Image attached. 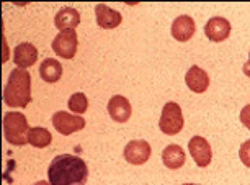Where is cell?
Returning a JSON list of instances; mask_svg holds the SVG:
<instances>
[{
    "instance_id": "1",
    "label": "cell",
    "mask_w": 250,
    "mask_h": 185,
    "mask_svg": "<svg viewBox=\"0 0 250 185\" xmlns=\"http://www.w3.org/2000/svg\"><path fill=\"white\" fill-rule=\"evenodd\" d=\"M51 185H85L88 167L85 161L74 154H59L51 161L48 167Z\"/></svg>"
},
{
    "instance_id": "2",
    "label": "cell",
    "mask_w": 250,
    "mask_h": 185,
    "mask_svg": "<svg viewBox=\"0 0 250 185\" xmlns=\"http://www.w3.org/2000/svg\"><path fill=\"white\" fill-rule=\"evenodd\" d=\"M3 102L12 108H25L31 102V75L26 69H13L3 89Z\"/></svg>"
},
{
    "instance_id": "3",
    "label": "cell",
    "mask_w": 250,
    "mask_h": 185,
    "mask_svg": "<svg viewBox=\"0 0 250 185\" xmlns=\"http://www.w3.org/2000/svg\"><path fill=\"white\" fill-rule=\"evenodd\" d=\"M28 126L26 116L20 112H8L3 116V136L13 146H25L28 143Z\"/></svg>"
},
{
    "instance_id": "4",
    "label": "cell",
    "mask_w": 250,
    "mask_h": 185,
    "mask_svg": "<svg viewBox=\"0 0 250 185\" xmlns=\"http://www.w3.org/2000/svg\"><path fill=\"white\" fill-rule=\"evenodd\" d=\"M185 120H183L182 108L175 102H167L162 108V115L159 120V128L164 135L175 136L183 130Z\"/></svg>"
},
{
    "instance_id": "5",
    "label": "cell",
    "mask_w": 250,
    "mask_h": 185,
    "mask_svg": "<svg viewBox=\"0 0 250 185\" xmlns=\"http://www.w3.org/2000/svg\"><path fill=\"white\" fill-rule=\"evenodd\" d=\"M53 51L54 54H58L59 58L64 59H72L77 54L79 48V38L77 31L75 30H67V31H61L53 41Z\"/></svg>"
},
{
    "instance_id": "6",
    "label": "cell",
    "mask_w": 250,
    "mask_h": 185,
    "mask_svg": "<svg viewBox=\"0 0 250 185\" xmlns=\"http://www.w3.org/2000/svg\"><path fill=\"white\" fill-rule=\"evenodd\" d=\"M53 126L54 130L64 136L72 135L75 131H80L85 128V120L80 115H72L67 112H56L53 115Z\"/></svg>"
},
{
    "instance_id": "7",
    "label": "cell",
    "mask_w": 250,
    "mask_h": 185,
    "mask_svg": "<svg viewBox=\"0 0 250 185\" xmlns=\"http://www.w3.org/2000/svg\"><path fill=\"white\" fill-rule=\"evenodd\" d=\"M188 151H190L191 158L195 159L198 167H208L213 161V151L208 143L206 138L203 136H193L188 143Z\"/></svg>"
},
{
    "instance_id": "8",
    "label": "cell",
    "mask_w": 250,
    "mask_h": 185,
    "mask_svg": "<svg viewBox=\"0 0 250 185\" xmlns=\"http://www.w3.org/2000/svg\"><path fill=\"white\" fill-rule=\"evenodd\" d=\"M152 148L147 141L144 139H134L129 141L125 148V159L133 165H143L150 159Z\"/></svg>"
},
{
    "instance_id": "9",
    "label": "cell",
    "mask_w": 250,
    "mask_h": 185,
    "mask_svg": "<svg viewBox=\"0 0 250 185\" xmlns=\"http://www.w3.org/2000/svg\"><path fill=\"white\" fill-rule=\"evenodd\" d=\"M205 35L209 41L213 43H223L230 35V23L224 17H213L206 22L205 25Z\"/></svg>"
},
{
    "instance_id": "10",
    "label": "cell",
    "mask_w": 250,
    "mask_h": 185,
    "mask_svg": "<svg viewBox=\"0 0 250 185\" xmlns=\"http://www.w3.org/2000/svg\"><path fill=\"white\" fill-rule=\"evenodd\" d=\"M196 31V23L190 15H180L172 22V38L178 43L190 41Z\"/></svg>"
},
{
    "instance_id": "11",
    "label": "cell",
    "mask_w": 250,
    "mask_h": 185,
    "mask_svg": "<svg viewBox=\"0 0 250 185\" xmlns=\"http://www.w3.org/2000/svg\"><path fill=\"white\" fill-rule=\"evenodd\" d=\"M108 113H110L111 120H115L116 123H126L133 115V107L126 97L115 95L108 102Z\"/></svg>"
},
{
    "instance_id": "12",
    "label": "cell",
    "mask_w": 250,
    "mask_h": 185,
    "mask_svg": "<svg viewBox=\"0 0 250 185\" xmlns=\"http://www.w3.org/2000/svg\"><path fill=\"white\" fill-rule=\"evenodd\" d=\"M185 82L187 87L195 93H205L209 89V75L205 69L198 68V66H191L187 70L185 75Z\"/></svg>"
},
{
    "instance_id": "13",
    "label": "cell",
    "mask_w": 250,
    "mask_h": 185,
    "mask_svg": "<svg viewBox=\"0 0 250 185\" xmlns=\"http://www.w3.org/2000/svg\"><path fill=\"white\" fill-rule=\"evenodd\" d=\"M38 61V49L31 43H20L13 49V63L17 68L20 69H28L31 66H35Z\"/></svg>"
},
{
    "instance_id": "14",
    "label": "cell",
    "mask_w": 250,
    "mask_h": 185,
    "mask_svg": "<svg viewBox=\"0 0 250 185\" xmlns=\"http://www.w3.org/2000/svg\"><path fill=\"white\" fill-rule=\"evenodd\" d=\"M95 15H97L98 26L103 28V30H113V28H118L123 22L121 13L113 10L111 7L105 5V3H97Z\"/></svg>"
},
{
    "instance_id": "15",
    "label": "cell",
    "mask_w": 250,
    "mask_h": 185,
    "mask_svg": "<svg viewBox=\"0 0 250 185\" xmlns=\"http://www.w3.org/2000/svg\"><path fill=\"white\" fill-rule=\"evenodd\" d=\"M80 23V13L72 7H64L56 13L54 17V26L61 31L75 30Z\"/></svg>"
},
{
    "instance_id": "16",
    "label": "cell",
    "mask_w": 250,
    "mask_h": 185,
    "mask_svg": "<svg viewBox=\"0 0 250 185\" xmlns=\"http://www.w3.org/2000/svg\"><path fill=\"white\" fill-rule=\"evenodd\" d=\"M185 161H187V154L182 146H178V144L165 146V149L162 153V162L167 169H170V170L182 169L183 165H185Z\"/></svg>"
},
{
    "instance_id": "17",
    "label": "cell",
    "mask_w": 250,
    "mask_h": 185,
    "mask_svg": "<svg viewBox=\"0 0 250 185\" xmlns=\"http://www.w3.org/2000/svg\"><path fill=\"white\" fill-rule=\"evenodd\" d=\"M40 77L48 84H56L62 77V66L54 58L44 59L40 66Z\"/></svg>"
},
{
    "instance_id": "18",
    "label": "cell",
    "mask_w": 250,
    "mask_h": 185,
    "mask_svg": "<svg viewBox=\"0 0 250 185\" xmlns=\"http://www.w3.org/2000/svg\"><path fill=\"white\" fill-rule=\"evenodd\" d=\"M51 143H53V135H51L46 128L35 126L28 133V144H31L33 148L43 149V148H48Z\"/></svg>"
},
{
    "instance_id": "19",
    "label": "cell",
    "mask_w": 250,
    "mask_h": 185,
    "mask_svg": "<svg viewBox=\"0 0 250 185\" xmlns=\"http://www.w3.org/2000/svg\"><path fill=\"white\" fill-rule=\"evenodd\" d=\"M88 108V98L85 93L82 92H75L69 98V110L75 113V115H82L85 113Z\"/></svg>"
},
{
    "instance_id": "20",
    "label": "cell",
    "mask_w": 250,
    "mask_h": 185,
    "mask_svg": "<svg viewBox=\"0 0 250 185\" xmlns=\"http://www.w3.org/2000/svg\"><path fill=\"white\" fill-rule=\"evenodd\" d=\"M239 158H240V161H242V164L247 165V167L250 169V139L244 141L242 146H240Z\"/></svg>"
},
{
    "instance_id": "21",
    "label": "cell",
    "mask_w": 250,
    "mask_h": 185,
    "mask_svg": "<svg viewBox=\"0 0 250 185\" xmlns=\"http://www.w3.org/2000/svg\"><path fill=\"white\" fill-rule=\"evenodd\" d=\"M240 121H242V125L250 131V103L245 105L242 108V112H240Z\"/></svg>"
},
{
    "instance_id": "22",
    "label": "cell",
    "mask_w": 250,
    "mask_h": 185,
    "mask_svg": "<svg viewBox=\"0 0 250 185\" xmlns=\"http://www.w3.org/2000/svg\"><path fill=\"white\" fill-rule=\"evenodd\" d=\"M242 70H244V74L247 75V77H250V59L242 66Z\"/></svg>"
},
{
    "instance_id": "23",
    "label": "cell",
    "mask_w": 250,
    "mask_h": 185,
    "mask_svg": "<svg viewBox=\"0 0 250 185\" xmlns=\"http://www.w3.org/2000/svg\"><path fill=\"white\" fill-rule=\"evenodd\" d=\"M35 185H51V182H46V180H41V182H36Z\"/></svg>"
},
{
    "instance_id": "24",
    "label": "cell",
    "mask_w": 250,
    "mask_h": 185,
    "mask_svg": "<svg viewBox=\"0 0 250 185\" xmlns=\"http://www.w3.org/2000/svg\"><path fill=\"white\" fill-rule=\"evenodd\" d=\"M183 185H198V184H183Z\"/></svg>"
},
{
    "instance_id": "25",
    "label": "cell",
    "mask_w": 250,
    "mask_h": 185,
    "mask_svg": "<svg viewBox=\"0 0 250 185\" xmlns=\"http://www.w3.org/2000/svg\"><path fill=\"white\" fill-rule=\"evenodd\" d=\"M249 59H250V54H249Z\"/></svg>"
}]
</instances>
